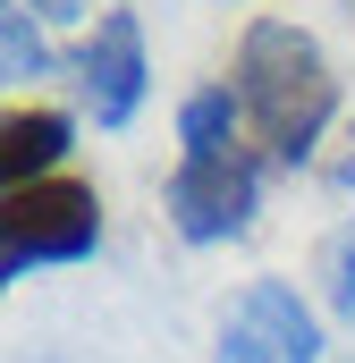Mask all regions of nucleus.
<instances>
[{
    "mask_svg": "<svg viewBox=\"0 0 355 363\" xmlns=\"http://www.w3.org/2000/svg\"><path fill=\"white\" fill-rule=\"evenodd\" d=\"M237 101H246V127H254V144H263L271 161H313V144H322V127H330V110H339V77H330V60H322V43L305 34V26H246V43H237Z\"/></svg>",
    "mask_w": 355,
    "mask_h": 363,
    "instance_id": "f257e3e1",
    "label": "nucleus"
},
{
    "mask_svg": "<svg viewBox=\"0 0 355 363\" xmlns=\"http://www.w3.org/2000/svg\"><path fill=\"white\" fill-rule=\"evenodd\" d=\"M93 237H102L93 186H77V178L17 186L9 211H0V271L26 279V271H43V262H77V254H93Z\"/></svg>",
    "mask_w": 355,
    "mask_h": 363,
    "instance_id": "f03ea898",
    "label": "nucleus"
},
{
    "mask_svg": "<svg viewBox=\"0 0 355 363\" xmlns=\"http://www.w3.org/2000/svg\"><path fill=\"white\" fill-rule=\"evenodd\" d=\"M254 194H263V169L246 144H220V152H186L170 178V220L186 245H220V237H246L254 220Z\"/></svg>",
    "mask_w": 355,
    "mask_h": 363,
    "instance_id": "7ed1b4c3",
    "label": "nucleus"
},
{
    "mask_svg": "<svg viewBox=\"0 0 355 363\" xmlns=\"http://www.w3.org/2000/svg\"><path fill=\"white\" fill-rule=\"evenodd\" d=\"M220 363H322V338H313V313L296 304L288 279H254L229 321H220Z\"/></svg>",
    "mask_w": 355,
    "mask_h": 363,
    "instance_id": "20e7f679",
    "label": "nucleus"
},
{
    "mask_svg": "<svg viewBox=\"0 0 355 363\" xmlns=\"http://www.w3.org/2000/svg\"><path fill=\"white\" fill-rule=\"evenodd\" d=\"M77 85H85L102 127H127L136 118V101H144V26H136V9L93 17L85 51H77Z\"/></svg>",
    "mask_w": 355,
    "mask_h": 363,
    "instance_id": "39448f33",
    "label": "nucleus"
},
{
    "mask_svg": "<svg viewBox=\"0 0 355 363\" xmlns=\"http://www.w3.org/2000/svg\"><path fill=\"white\" fill-rule=\"evenodd\" d=\"M60 152H68V118L60 110H9L0 118V178H9V194L17 186H43Z\"/></svg>",
    "mask_w": 355,
    "mask_h": 363,
    "instance_id": "423d86ee",
    "label": "nucleus"
},
{
    "mask_svg": "<svg viewBox=\"0 0 355 363\" xmlns=\"http://www.w3.org/2000/svg\"><path fill=\"white\" fill-rule=\"evenodd\" d=\"M237 118H246L237 85H203V93H186V110H178V144L186 152H220V144H237Z\"/></svg>",
    "mask_w": 355,
    "mask_h": 363,
    "instance_id": "0eeeda50",
    "label": "nucleus"
},
{
    "mask_svg": "<svg viewBox=\"0 0 355 363\" xmlns=\"http://www.w3.org/2000/svg\"><path fill=\"white\" fill-rule=\"evenodd\" d=\"M0 60H9V77H43V60H51L43 34H34V17H26L17 0L0 9Z\"/></svg>",
    "mask_w": 355,
    "mask_h": 363,
    "instance_id": "6e6552de",
    "label": "nucleus"
},
{
    "mask_svg": "<svg viewBox=\"0 0 355 363\" xmlns=\"http://www.w3.org/2000/svg\"><path fill=\"white\" fill-rule=\"evenodd\" d=\"M330 304H339V313L355 321V220L339 228V237H330Z\"/></svg>",
    "mask_w": 355,
    "mask_h": 363,
    "instance_id": "1a4fd4ad",
    "label": "nucleus"
},
{
    "mask_svg": "<svg viewBox=\"0 0 355 363\" xmlns=\"http://www.w3.org/2000/svg\"><path fill=\"white\" fill-rule=\"evenodd\" d=\"M17 9H43V17H85V0H17Z\"/></svg>",
    "mask_w": 355,
    "mask_h": 363,
    "instance_id": "9d476101",
    "label": "nucleus"
},
{
    "mask_svg": "<svg viewBox=\"0 0 355 363\" xmlns=\"http://www.w3.org/2000/svg\"><path fill=\"white\" fill-rule=\"evenodd\" d=\"M339 178H347V186H355V152H347V161H339Z\"/></svg>",
    "mask_w": 355,
    "mask_h": 363,
    "instance_id": "9b49d317",
    "label": "nucleus"
}]
</instances>
